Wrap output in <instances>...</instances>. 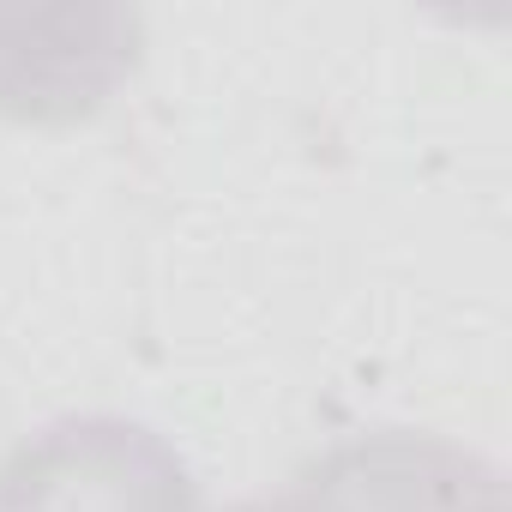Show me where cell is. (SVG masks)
I'll return each instance as SVG.
<instances>
[{
	"label": "cell",
	"mask_w": 512,
	"mask_h": 512,
	"mask_svg": "<svg viewBox=\"0 0 512 512\" xmlns=\"http://www.w3.org/2000/svg\"><path fill=\"white\" fill-rule=\"evenodd\" d=\"M0 512H199V482L145 422L61 416L0 458Z\"/></svg>",
	"instance_id": "6da1fadb"
},
{
	"label": "cell",
	"mask_w": 512,
	"mask_h": 512,
	"mask_svg": "<svg viewBox=\"0 0 512 512\" xmlns=\"http://www.w3.org/2000/svg\"><path fill=\"white\" fill-rule=\"evenodd\" d=\"M145 19L133 7L0 13V121L73 127L109 109L139 73Z\"/></svg>",
	"instance_id": "7a4b0ae2"
},
{
	"label": "cell",
	"mask_w": 512,
	"mask_h": 512,
	"mask_svg": "<svg viewBox=\"0 0 512 512\" xmlns=\"http://www.w3.org/2000/svg\"><path fill=\"white\" fill-rule=\"evenodd\" d=\"M296 476L332 512H506L500 464L416 428L350 434Z\"/></svg>",
	"instance_id": "3957f363"
},
{
	"label": "cell",
	"mask_w": 512,
	"mask_h": 512,
	"mask_svg": "<svg viewBox=\"0 0 512 512\" xmlns=\"http://www.w3.org/2000/svg\"><path fill=\"white\" fill-rule=\"evenodd\" d=\"M229 512H332L302 476H290V488H278V494H260V500H241V506H229Z\"/></svg>",
	"instance_id": "277c9868"
}]
</instances>
